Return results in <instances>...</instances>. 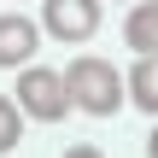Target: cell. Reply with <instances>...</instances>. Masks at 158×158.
<instances>
[{
	"instance_id": "cell-6",
	"label": "cell",
	"mask_w": 158,
	"mask_h": 158,
	"mask_svg": "<svg viewBox=\"0 0 158 158\" xmlns=\"http://www.w3.org/2000/svg\"><path fill=\"white\" fill-rule=\"evenodd\" d=\"M123 88H129V100H135L141 111H152V117H158V53L135 59V70L123 76Z\"/></svg>"
},
{
	"instance_id": "cell-2",
	"label": "cell",
	"mask_w": 158,
	"mask_h": 158,
	"mask_svg": "<svg viewBox=\"0 0 158 158\" xmlns=\"http://www.w3.org/2000/svg\"><path fill=\"white\" fill-rule=\"evenodd\" d=\"M18 111L35 117V123H59L70 106V88H64V70H47V64H23L18 70Z\"/></svg>"
},
{
	"instance_id": "cell-9",
	"label": "cell",
	"mask_w": 158,
	"mask_h": 158,
	"mask_svg": "<svg viewBox=\"0 0 158 158\" xmlns=\"http://www.w3.org/2000/svg\"><path fill=\"white\" fill-rule=\"evenodd\" d=\"M147 158H158V129H152V135H147Z\"/></svg>"
},
{
	"instance_id": "cell-5",
	"label": "cell",
	"mask_w": 158,
	"mask_h": 158,
	"mask_svg": "<svg viewBox=\"0 0 158 158\" xmlns=\"http://www.w3.org/2000/svg\"><path fill=\"white\" fill-rule=\"evenodd\" d=\"M123 41L147 59V53H158V0H135L129 6V18H123Z\"/></svg>"
},
{
	"instance_id": "cell-8",
	"label": "cell",
	"mask_w": 158,
	"mask_h": 158,
	"mask_svg": "<svg viewBox=\"0 0 158 158\" xmlns=\"http://www.w3.org/2000/svg\"><path fill=\"white\" fill-rule=\"evenodd\" d=\"M64 158H106V152H100V147H70Z\"/></svg>"
},
{
	"instance_id": "cell-3",
	"label": "cell",
	"mask_w": 158,
	"mask_h": 158,
	"mask_svg": "<svg viewBox=\"0 0 158 158\" xmlns=\"http://www.w3.org/2000/svg\"><path fill=\"white\" fill-rule=\"evenodd\" d=\"M41 29L64 47H82L100 29V0H41Z\"/></svg>"
},
{
	"instance_id": "cell-4",
	"label": "cell",
	"mask_w": 158,
	"mask_h": 158,
	"mask_svg": "<svg viewBox=\"0 0 158 158\" xmlns=\"http://www.w3.org/2000/svg\"><path fill=\"white\" fill-rule=\"evenodd\" d=\"M41 53V23L23 12H0V70H23Z\"/></svg>"
},
{
	"instance_id": "cell-7",
	"label": "cell",
	"mask_w": 158,
	"mask_h": 158,
	"mask_svg": "<svg viewBox=\"0 0 158 158\" xmlns=\"http://www.w3.org/2000/svg\"><path fill=\"white\" fill-rule=\"evenodd\" d=\"M18 141H23V111H18V100L0 94V152H12Z\"/></svg>"
},
{
	"instance_id": "cell-1",
	"label": "cell",
	"mask_w": 158,
	"mask_h": 158,
	"mask_svg": "<svg viewBox=\"0 0 158 158\" xmlns=\"http://www.w3.org/2000/svg\"><path fill=\"white\" fill-rule=\"evenodd\" d=\"M64 88H70V106L88 111V117H111V111L129 100L123 76H117L106 59H94V53H82V59L64 64Z\"/></svg>"
}]
</instances>
